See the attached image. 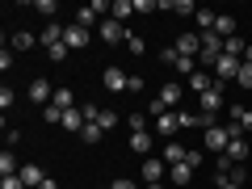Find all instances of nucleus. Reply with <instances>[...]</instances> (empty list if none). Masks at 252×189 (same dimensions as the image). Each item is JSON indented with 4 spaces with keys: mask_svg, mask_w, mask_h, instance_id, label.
<instances>
[{
    "mask_svg": "<svg viewBox=\"0 0 252 189\" xmlns=\"http://www.w3.org/2000/svg\"><path fill=\"white\" fill-rule=\"evenodd\" d=\"M219 59H223V38L210 30V34H202V55H198V63L215 72V63H219Z\"/></svg>",
    "mask_w": 252,
    "mask_h": 189,
    "instance_id": "nucleus-1",
    "label": "nucleus"
},
{
    "mask_svg": "<svg viewBox=\"0 0 252 189\" xmlns=\"http://www.w3.org/2000/svg\"><path fill=\"white\" fill-rule=\"evenodd\" d=\"M164 63H172L177 67V76H193L198 72V59H189V55H177V46H168V51H160Z\"/></svg>",
    "mask_w": 252,
    "mask_h": 189,
    "instance_id": "nucleus-2",
    "label": "nucleus"
},
{
    "mask_svg": "<svg viewBox=\"0 0 252 189\" xmlns=\"http://www.w3.org/2000/svg\"><path fill=\"white\" fill-rule=\"evenodd\" d=\"M97 34L105 38L109 46H114V42H126V38H130V34H126V26H122V21H118V17H105V21H101V26H97Z\"/></svg>",
    "mask_w": 252,
    "mask_h": 189,
    "instance_id": "nucleus-3",
    "label": "nucleus"
},
{
    "mask_svg": "<svg viewBox=\"0 0 252 189\" xmlns=\"http://www.w3.org/2000/svg\"><path fill=\"white\" fill-rule=\"evenodd\" d=\"M89 38H93V34H89L84 26H76V21L63 30V46H67V51H84V46H89Z\"/></svg>",
    "mask_w": 252,
    "mask_h": 189,
    "instance_id": "nucleus-4",
    "label": "nucleus"
},
{
    "mask_svg": "<svg viewBox=\"0 0 252 189\" xmlns=\"http://www.w3.org/2000/svg\"><path fill=\"white\" fill-rule=\"evenodd\" d=\"M227 143H231V135H227V126L210 122V126H206V147H210V152H219V156H223V152H227Z\"/></svg>",
    "mask_w": 252,
    "mask_h": 189,
    "instance_id": "nucleus-5",
    "label": "nucleus"
},
{
    "mask_svg": "<svg viewBox=\"0 0 252 189\" xmlns=\"http://www.w3.org/2000/svg\"><path fill=\"white\" fill-rule=\"evenodd\" d=\"M240 63H244V59H231V55H223V59L215 63V84L235 80V76H240Z\"/></svg>",
    "mask_w": 252,
    "mask_h": 189,
    "instance_id": "nucleus-6",
    "label": "nucleus"
},
{
    "mask_svg": "<svg viewBox=\"0 0 252 189\" xmlns=\"http://www.w3.org/2000/svg\"><path fill=\"white\" fill-rule=\"evenodd\" d=\"M101 80H105V89H109V93H126V84H130V72H122V67H114V63H109Z\"/></svg>",
    "mask_w": 252,
    "mask_h": 189,
    "instance_id": "nucleus-7",
    "label": "nucleus"
},
{
    "mask_svg": "<svg viewBox=\"0 0 252 189\" xmlns=\"http://www.w3.org/2000/svg\"><path fill=\"white\" fill-rule=\"evenodd\" d=\"M30 101H34V105H51L55 101V89H51V80H30Z\"/></svg>",
    "mask_w": 252,
    "mask_h": 189,
    "instance_id": "nucleus-8",
    "label": "nucleus"
},
{
    "mask_svg": "<svg viewBox=\"0 0 252 189\" xmlns=\"http://www.w3.org/2000/svg\"><path fill=\"white\" fill-rule=\"evenodd\" d=\"M172 46H177V55H189V59H198V55H202V34H181Z\"/></svg>",
    "mask_w": 252,
    "mask_h": 189,
    "instance_id": "nucleus-9",
    "label": "nucleus"
},
{
    "mask_svg": "<svg viewBox=\"0 0 252 189\" xmlns=\"http://www.w3.org/2000/svg\"><path fill=\"white\" fill-rule=\"evenodd\" d=\"M219 109H227V101H223V93H219V84H215V89H206V93H202V114H206V118H215Z\"/></svg>",
    "mask_w": 252,
    "mask_h": 189,
    "instance_id": "nucleus-10",
    "label": "nucleus"
},
{
    "mask_svg": "<svg viewBox=\"0 0 252 189\" xmlns=\"http://www.w3.org/2000/svg\"><path fill=\"white\" fill-rule=\"evenodd\" d=\"M223 156H227V160H231V164H244V160H248V156H252V147L244 143V135H235L231 143H227V152H223Z\"/></svg>",
    "mask_w": 252,
    "mask_h": 189,
    "instance_id": "nucleus-11",
    "label": "nucleus"
},
{
    "mask_svg": "<svg viewBox=\"0 0 252 189\" xmlns=\"http://www.w3.org/2000/svg\"><path fill=\"white\" fill-rule=\"evenodd\" d=\"M164 172H168V164H164V160H156V156H147V160H143V181H147V185L164 181Z\"/></svg>",
    "mask_w": 252,
    "mask_h": 189,
    "instance_id": "nucleus-12",
    "label": "nucleus"
},
{
    "mask_svg": "<svg viewBox=\"0 0 252 189\" xmlns=\"http://www.w3.org/2000/svg\"><path fill=\"white\" fill-rule=\"evenodd\" d=\"M156 130H160L164 139H177V130H181V114H160V118H156Z\"/></svg>",
    "mask_w": 252,
    "mask_h": 189,
    "instance_id": "nucleus-13",
    "label": "nucleus"
},
{
    "mask_svg": "<svg viewBox=\"0 0 252 189\" xmlns=\"http://www.w3.org/2000/svg\"><path fill=\"white\" fill-rule=\"evenodd\" d=\"M21 181H26V189H42V181H46V172L38 168V164H21V172H17Z\"/></svg>",
    "mask_w": 252,
    "mask_h": 189,
    "instance_id": "nucleus-14",
    "label": "nucleus"
},
{
    "mask_svg": "<svg viewBox=\"0 0 252 189\" xmlns=\"http://www.w3.org/2000/svg\"><path fill=\"white\" fill-rule=\"evenodd\" d=\"M130 152H135V156H143V160H147V156L156 152L152 135H147V130H139V135H130Z\"/></svg>",
    "mask_w": 252,
    "mask_h": 189,
    "instance_id": "nucleus-15",
    "label": "nucleus"
},
{
    "mask_svg": "<svg viewBox=\"0 0 252 189\" xmlns=\"http://www.w3.org/2000/svg\"><path fill=\"white\" fill-rule=\"evenodd\" d=\"M185 156H189V147H181L177 139H168V143H164V156H160V160H164V164H168V168H172V164H181V160H185Z\"/></svg>",
    "mask_w": 252,
    "mask_h": 189,
    "instance_id": "nucleus-16",
    "label": "nucleus"
},
{
    "mask_svg": "<svg viewBox=\"0 0 252 189\" xmlns=\"http://www.w3.org/2000/svg\"><path fill=\"white\" fill-rule=\"evenodd\" d=\"M193 172H198L193 164H189V160H181V164H172V168H168V181H177V185H185V181H193Z\"/></svg>",
    "mask_w": 252,
    "mask_h": 189,
    "instance_id": "nucleus-17",
    "label": "nucleus"
},
{
    "mask_svg": "<svg viewBox=\"0 0 252 189\" xmlns=\"http://www.w3.org/2000/svg\"><path fill=\"white\" fill-rule=\"evenodd\" d=\"M215 34L223 38V42H227V38H235V17H231V13H219V21H215Z\"/></svg>",
    "mask_w": 252,
    "mask_h": 189,
    "instance_id": "nucleus-18",
    "label": "nucleus"
},
{
    "mask_svg": "<svg viewBox=\"0 0 252 189\" xmlns=\"http://www.w3.org/2000/svg\"><path fill=\"white\" fill-rule=\"evenodd\" d=\"M181 93H185V89H181V84L177 80H168V84H164V89H160V101H164V105H181Z\"/></svg>",
    "mask_w": 252,
    "mask_h": 189,
    "instance_id": "nucleus-19",
    "label": "nucleus"
},
{
    "mask_svg": "<svg viewBox=\"0 0 252 189\" xmlns=\"http://www.w3.org/2000/svg\"><path fill=\"white\" fill-rule=\"evenodd\" d=\"M17 156H13V147H4V152H0V177H17Z\"/></svg>",
    "mask_w": 252,
    "mask_h": 189,
    "instance_id": "nucleus-20",
    "label": "nucleus"
},
{
    "mask_svg": "<svg viewBox=\"0 0 252 189\" xmlns=\"http://www.w3.org/2000/svg\"><path fill=\"white\" fill-rule=\"evenodd\" d=\"M109 17H118V21L135 17V0H114V4H109Z\"/></svg>",
    "mask_w": 252,
    "mask_h": 189,
    "instance_id": "nucleus-21",
    "label": "nucleus"
},
{
    "mask_svg": "<svg viewBox=\"0 0 252 189\" xmlns=\"http://www.w3.org/2000/svg\"><path fill=\"white\" fill-rule=\"evenodd\" d=\"M63 30H67V26H55V21H51V26H46V30H42V46H46V51L63 42Z\"/></svg>",
    "mask_w": 252,
    "mask_h": 189,
    "instance_id": "nucleus-22",
    "label": "nucleus"
},
{
    "mask_svg": "<svg viewBox=\"0 0 252 189\" xmlns=\"http://www.w3.org/2000/svg\"><path fill=\"white\" fill-rule=\"evenodd\" d=\"M227 114H231V122H240L244 130H252V109H244V105H227Z\"/></svg>",
    "mask_w": 252,
    "mask_h": 189,
    "instance_id": "nucleus-23",
    "label": "nucleus"
},
{
    "mask_svg": "<svg viewBox=\"0 0 252 189\" xmlns=\"http://www.w3.org/2000/svg\"><path fill=\"white\" fill-rule=\"evenodd\" d=\"M63 130H72V135H80V130H84V114L67 109V114H63Z\"/></svg>",
    "mask_w": 252,
    "mask_h": 189,
    "instance_id": "nucleus-24",
    "label": "nucleus"
},
{
    "mask_svg": "<svg viewBox=\"0 0 252 189\" xmlns=\"http://www.w3.org/2000/svg\"><path fill=\"white\" fill-rule=\"evenodd\" d=\"M244 46H248V42L235 34V38H227V42H223V55H231V59H244Z\"/></svg>",
    "mask_w": 252,
    "mask_h": 189,
    "instance_id": "nucleus-25",
    "label": "nucleus"
},
{
    "mask_svg": "<svg viewBox=\"0 0 252 189\" xmlns=\"http://www.w3.org/2000/svg\"><path fill=\"white\" fill-rule=\"evenodd\" d=\"M193 21H198V30H202V34H210V30H215V21H219V13L198 9V17H193Z\"/></svg>",
    "mask_w": 252,
    "mask_h": 189,
    "instance_id": "nucleus-26",
    "label": "nucleus"
},
{
    "mask_svg": "<svg viewBox=\"0 0 252 189\" xmlns=\"http://www.w3.org/2000/svg\"><path fill=\"white\" fill-rule=\"evenodd\" d=\"M189 89H198V93L215 89V80H210V72H193V76H189Z\"/></svg>",
    "mask_w": 252,
    "mask_h": 189,
    "instance_id": "nucleus-27",
    "label": "nucleus"
},
{
    "mask_svg": "<svg viewBox=\"0 0 252 189\" xmlns=\"http://www.w3.org/2000/svg\"><path fill=\"white\" fill-rule=\"evenodd\" d=\"M172 13H177V17H198V4H193V0H177V4H168Z\"/></svg>",
    "mask_w": 252,
    "mask_h": 189,
    "instance_id": "nucleus-28",
    "label": "nucleus"
},
{
    "mask_svg": "<svg viewBox=\"0 0 252 189\" xmlns=\"http://www.w3.org/2000/svg\"><path fill=\"white\" fill-rule=\"evenodd\" d=\"M101 135H105V130H101L97 122H84V130H80V139H84V143H101Z\"/></svg>",
    "mask_w": 252,
    "mask_h": 189,
    "instance_id": "nucleus-29",
    "label": "nucleus"
},
{
    "mask_svg": "<svg viewBox=\"0 0 252 189\" xmlns=\"http://www.w3.org/2000/svg\"><path fill=\"white\" fill-rule=\"evenodd\" d=\"M30 46H34V34L30 30H17L13 34V51H30Z\"/></svg>",
    "mask_w": 252,
    "mask_h": 189,
    "instance_id": "nucleus-30",
    "label": "nucleus"
},
{
    "mask_svg": "<svg viewBox=\"0 0 252 189\" xmlns=\"http://www.w3.org/2000/svg\"><path fill=\"white\" fill-rule=\"evenodd\" d=\"M72 101H76V97H72V89H55V101H51V105H59V109H76Z\"/></svg>",
    "mask_w": 252,
    "mask_h": 189,
    "instance_id": "nucleus-31",
    "label": "nucleus"
},
{
    "mask_svg": "<svg viewBox=\"0 0 252 189\" xmlns=\"http://www.w3.org/2000/svg\"><path fill=\"white\" fill-rule=\"evenodd\" d=\"M63 114H67V109H59V105H46L42 109V118H46V122H55V126H63Z\"/></svg>",
    "mask_w": 252,
    "mask_h": 189,
    "instance_id": "nucleus-32",
    "label": "nucleus"
},
{
    "mask_svg": "<svg viewBox=\"0 0 252 189\" xmlns=\"http://www.w3.org/2000/svg\"><path fill=\"white\" fill-rule=\"evenodd\" d=\"M235 84H244V89L252 93V63H240V76H235Z\"/></svg>",
    "mask_w": 252,
    "mask_h": 189,
    "instance_id": "nucleus-33",
    "label": "nucleus"
},
{
    "mask_svg": "<svg viewBox=\"0 0 252 189\" xmlns=\"http://www.w3.org/2000/svg\"><path fill=\"white\" fill-rule=\"evenodd\" d=\"M231 168H235V164L227 160V156H219V160H215V177H231Z\"/></svg>",
    "mask_w": 252,
    "mask_h": 189,
    "instance_id": "nucleus-34",
    "label": "nucleus"
},
{
    "mask_svg": "<svg viewBox=\"0 0 252 189\" xmlns=\"http://www.w3.org/2000/svg\"><path fill=\"white\" fill-rule=\"evenodd\" d=\"M97 126H101V130H114V126H118V114H109V109H101Z\"/></svg>",
    "mask_w": 252,
    "mask_h": 189,
    "instance_id": "nucleus-35",
    "label": "nucleus"
},
{
    "mask_svg": "<svg viewBox=\"0 0 252 189\" xmlns=\"http://www.w3.org/2000/svg\"><path fill=\"white\" fill-rule=\"evenodd\" d=\"M126 126H130V135H139V130H147V126H143V114H126Z\"/></svg>",
    "mask_w": 252,
    "mask_h": 189,
    "instance_id": "nucleus-36",
    "label": "nucleus"
},
{
    "mask_svg": "<svg viewBox=\"0 0 252 189\" xmlns=\"http://www.w3.org/2000/svg\"><path fill=\"white\" fill-rule=\"evenodd\" d=\"M46 59H51V63H63V59H67V46H51V51H46Z\"/></svg>",
    "mask_w": 252,
    "mask_h": 189,
    "instance_id": "nucleus-37",
    "label": "nucleus"
},
{
    "mask_svg": "<svg viewBox=\"0 0 252 189\" xmlns=\"http://www.w3.org/2000/svg\"><path fill=\"white\" fill-rule=\"evenodd\" d=\"M126 51H130V55H143V38L130 34V38H126Z\"/></svg>",
    "mask_w": 252,
    "mask_h": 189,
    "instance_id": "nucleus-38",
    "label": "nucleus"
},
{
    "mask_svg": "<svg viewBox=\"0 0 252 189\" xmlns=\"http://www.w3.org/2000/svg\"><path fill=\"white\" fill-rule=\"evenodd\" d=\"M0 189H26V181L21 177H0Z\"/></svg>",
    "mask_w": 252,
    "mask_h": 189,
    "instance_id": "nucleus-39",
    "label": "nucleus"
},
{
    "mask_svg": "<svg viewBox=\"0 0 252 189\" xmlns=\"http://www.w3.org/2000/svg\"><path fill=\"white\" fill-rule=\"evenodd\" d=\"M109 189H139V185L130 177H114V181H109Z\"/></svg>",
    "mask_w": 252,
    "mask_h": 189,
    "instance_id": "nucleus-40",
    "label": "nucleus"
},
{
    "mask_svg": "<svg viewBox=\"0 0 252 189\" xmlns=\"http://www.w3.org/2000/svg\"><path fill=\"white\" fill-rule=\"evenodd\" d=\"M55 9H59V4H55V0H38V13H42V17H51Z\"/></svg>",
    "mask_w": 252,
    "mask_h": 189,
    "instance_id": "nucleus-41",
    "label": "nucleus"
},
{
    "mask_svg": "<svg viewBox=\"0 0 252 189\" xmlns=\"http://www.w3.org/2000/svg\"><path fill=\"white\" fill-rule=\"evenodd\" d=\"M231 181H235V185H244V181H248V172H244V164H235V168H231Z\"/></svg>",
    "mask_w": 252,
    "mask_h": 189,
    "instance_id": "nucleus-42",
    "label": "nucleus"
},
{
    "mask_svg": "<svg viewBox=\"0 0 252 189\" xmlns=\"http://www.w3.org/2000/svg\"><path fill=\"white\" fill-rule=\"evenodd\" d=\"M215 181H219V189H244V185H235L231 177H215Z\"/></svg>",
    "mask_w": 252,
    "mask_h": 189,
    "instance_id": "nucleus-43",
    "label": "nucleus"
},
{
    "mask_svg": "<svg viewBox=\"0 0 252 189\" xmlns=\"http://www.w3.org/2000/svg\"><path fill=\"white\" fill-rule=\"evenodd\" d=\"M42 189H59V185H55V181H51V177H46V181H42Z\"/></svg>",
    "mask_w": 252,
    "mask_h": 189,
    "instance_id": "nucleus-44",
    "label": "nucleus"
},
{
    "mask_svg": "<svg viewBox=\"0 0 252 189\" xmlns=\"http://www.w3.org/2000/svg\"><path fill=\"white\" fill-rule=\"evenodd\" d=\"M147 189H164V185H160V181H156V185H147Z\"/></svg>",
    "mask_w": 252,
    "mask_h": 189,
    "instance_id": "nucleus-45",
    "label": "nucleus"
}]
</instances>
